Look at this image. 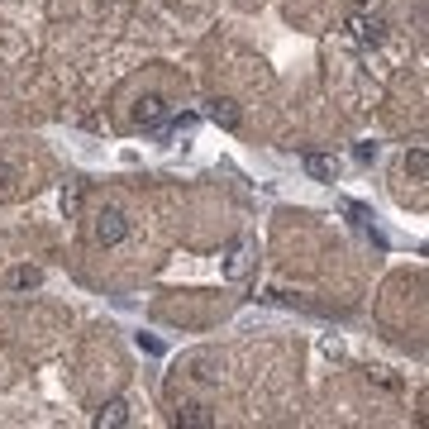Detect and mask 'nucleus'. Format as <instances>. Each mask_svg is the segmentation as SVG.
<instances>
[{
    "label": "nucleus",
    "mask_w": 429,
    "mask_h": 429,
    "mask_svg": "<svg viewBox=\"0 0 429 429\" xmlns=\"http://www.w3.org/2000/svg\"><path fill=\"white\" fill-rule=\"evenodd\" d=\"M91 234H95V243H120V238L129 234V220L120 210H100L95 224H91Z\"/></svg>",
    "instance_id": "nucleus-1"
},
{
    "label": "nucleus",
    "mask_w": 429,
    "mask_h": 429,
    "mask_svg": "<svg viewBox=\"0 0 429 429\" xmlns=\"http://www.w3.org/2000/svg\"><path fill=\"white\" fill-rule=\"evenodd\" d=\"M162 115H167V100L162 95H143L139 105H134V125L153 129V125H162Z\"/></svg>",
    "instance_id": "nucleus-3"
},
{
    "label": "nucleus",
    "mask_w": 429,
    "mask_h": 429,
    "mask_svg": "<svg viewBox=\"0 0 429 429\" xmlns=\"http://www.w3.org/2000/svg\"><path fill=\"white\" fill-rule=\"evenodd\" d=\"M95 425H100V429H105V425H129V406H125V401H110L105 411L95 415Z\"/></svg>",
    "instance_id": "nucleus-7"
},
{
    "label": "nucleus",
    "mask_w": 429,
    "mask_h": 429,
    "mask_svg": "<svg viewBox=\"0 0 429 429\" xmlns=\"http://www.w3.org/2000/svg\"><path fill=\"white\" fill-rule=\"evenodd\" d=\"M176 425H191V429H206V425H215V415H210L206 406H181V411H176Z\"/></svg>",
    "instance_id": "nucleus-6"
},
{
    "label": "nucleus",
    "mask_w": 429,
    "mask_h": 429,
    "mask_svg": "<svg viewBox=\"0 0 429 429\" xmlns=\"http://www.w3.org/2000/svg\"><path fill=\"white\" fill-rule=\"evenodd\" d=\"M372 153H377L372 143H358V148H353V158H358V162H372Z\"/></svg>",
    "instance_id": "nucleus-12"
},
{
    "label": "nucleus",
    "mask_w": 429,
    "mask_h": 429,
    "mask_svg": "<svg viewBox=\"0 0 429 429\" xmlns=\"http://www.w3.org/2000/svg\"><path fill=\"white\" fill-rule=\"evenodd\" d=\"M344 210H349V220L358 224V229H367V220H372V215H367V206H358V201H349V206H344Z\"/></svg>",
    "instance_id": "nucleus-11"
},
{
    "label": "nucleus",
    "mask_w": 429,
    "mask_h": 429,
    "mask_svg": "<svg viewBox=\"0 0 429 429\" xmlns=\"http://www.w3.org/2000/svg\"><path fill=\"white\" fill-rule=\"evenodd\" d=\"M206 115H210V120H215L220 129H238V125H243V110H238L234 100H224V95H215V100H210Z\"/></svg>",
    "instance_id": "nucleus-2"
},
{
    "label": "nucleus",
    "mask_w": 429,
    "mask_h": 429,
    "mask_svg": "<svg viewBox=\"0 0 429 429\" xmlns=\"http://www.w3.org/2000/svg\"><path fill=\"white\" fill-rule=\"evenodd\" d=\"M406 172H411L415 181H425L429 176V153L425 148H411V153H406Z\"/></svg>",
    "instance_id": "nucleus-9"
},
{
    "label": "nucleus",
    "mask_w": 429,
    "mask_h": 429,
    "mask_svg": "<svg viewBox=\"0 0 429 429\" xmlns=\"http://www.w3.org/2000/svg\"><path fill=\"white\" fill-rule=\"evenodd\" d=\"M5 282H10V286H19V291H29V286H38V282H43V272H38V268H15L10 277H5Z\"/></svg>",
    "instance_id": "nucleus-10"
},
{
    "label": "nucleus",
    "mask_w": 429,
    "mask_h": 429,
    "mask_svg": "<svg viewBox=\"0 0 429 429\" xmlns=\"http://www.w3.org/2000/svg\"><path fill=\"white\" fill-rule=\"evenodd\" d=\"M301 167H305V176H310V181H334V176H339V162L324 158V153H305Z\"/></svg>",
    "instance_id": "nucleus-4"
},
{
    "label": "nucleus",
    "mask_w": 429,
    "mask_h": 429,
    "mask_svg": "<svg viewBox=\"0 0 429 429\" xmlns=\"http://www.w3.org/2000/svg\"><path fill=\"white\" fill-rule=\"evenodd\" d=\"M353 29H358V38H363V43H372V48L386 38V24H381V19H358Z\"/></svg>",
    "instance_id": "nucleus-8"
},
{
    "label": "nucleus",
    "mask_w": 429,
    "mask_h": 429,
    "mask_svg": "<svg viewBox=\"0 0 429 429\" xmlns=\"http://www.w3.org/2000/svg\"><path fill=\"white\" fill-rule=\"evenodd\" d=\"M10 186V167H5V162H0V191Z\"/></svg>",
    "instance_id": "nucleus-13"
},
{
    "label": "nucleus",
    "mask_w": 429,
    "mask_h": 429,
    "mask_svg": "<svg viewBox=\"0 0 429 429\" xmlns=\"http://www.w3.org/2000/svg\"><path fill=\"white\" fill-rule=\"evenodd\" d=\"M248 263H253V248H248V243H234V253H229V263H224V277H243Z\"/></svg>",
    "instance_id": "nucleus-5"
}]
</instances>
